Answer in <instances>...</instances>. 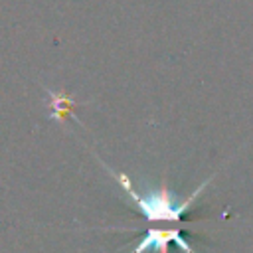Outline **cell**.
<instances>
[{
	"label": "cell",
	"instance_id": "obj_1",
	"mask_svg": "<svg viewBox=\"0 0 253 253\" xmlns=\"http://www.w3.org/2000/svg\"><path fill=\"white\" fill-rule=\"evenodd\" d=\"M119 180H121V186L125 188V192L130 196V200L136 204V208L144 213V217L146 219H154V221H178V219H182V215L188 211V208H190V204L194 202V198L200 194V190L206 186H202V188H198L188 200H182V202H178L172 194H168L166 190H158V192H152V194H146V196H138L132 188H130V184H128V180L123 176V174H119Z\"/></svg>",
	"mask_w": 253,
	"mask_h": 253
},
{
	"label": "cell",
	"instance_id": "obj_2",
	"mask_svg": "<svg viewBox=\"0 0 253 253\" xmlns=\"http://www.w3.org/2000/svg\"><path fill=\"white\" fill-rule=\"evenodd\" d=\"M170 243L178 245L184 253H196L188 241L180 235V229H174V227H164V229H148L140 239L138 243L130 249V253H168V247Z\"/></svg>",
	"mask_w": 253,
	"mask_h": 253
}]
</instances>
